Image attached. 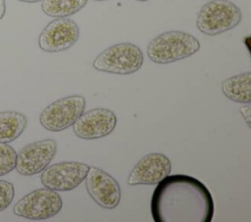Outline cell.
Masks as SVG:
<instances>
[{
    "label": "cell",
    "mask_w": 251,
    "mask_h": 222,
    "mask_svg": "<svg viewBox=\"0 0 251 222\" xmlns=\"http://www.w3.org/2000/svg\"><path fill=\"white\" fill-rule=\"evenodd\" d=\"M242 20L240 9L229 0H211L198 13L196 26L202 33L214 36L232 29Z\"/></svg>",
    "instance_id": "obj_3"
},
{
    "label": "cell",
    "mask_w": 251,
    "mask_h": 222,
    "mask_svg": "<svg viewBox=\"0 0 251 222\" xmlns=\"http://www.w3.org/2000/svg\"><path fill=\"white\" fill-rule=\"evenodd\" d=\"M143 53L132 43L114 44L102 51L93 61L96 70L114 73L130 74L137 71L143 65Z\"/></svg>",
    "instance_id": "obj_4"
},
{
    "label": "cell",
    "mask_w": 251,
    "mask_h": 222,
    "mask_svg": "<svg viewBox=\"0 0 251 222\" xmlns=\"http://www.w3.org/2000/svg\"><path fill=\"white\" fill-rule=\"evenodd\" d=\"M171 160L161 153H152L144 155L132 168L127 178V184L155 185L170 175Z\"/></svg>",
    "instance_id": "obj_12"
},
{
    "label": "cell",
    "mask_w": 251,
    "mask_h": 222,
    "mask_svg": "<svg viewBox=\"0 0 251 222\" xmlns=\"http://www.w3.org/2000/svg\"><path fill=\"white\" fill-rule=\"evenodd\" d=\"M151 214L155 222H211L213 197L207 187L192 176L168 175L154 190Z\"/></svg>",
    "instance_id": "obj_1"
},
{
    "label": "cell",
    "mask_w": 251,
    "mask_h": 222,
    "mask_svg": "<svg viewBox=\"0 0 251 222\" xmlns=\"http://www.w3.org/2000/svg\"><path fill=\"white\" fill-rule=\"evenodd\" d=\"M15 189L11 182L0 180V211L5 210L13 201Z\"/></svg>",
    "instance_id": "obj_17"
},
{
    "label": "cell",
    "mask_w": 251,
    "mask_h": 222,
    "mask_svg": "<svg viewBox=\"0 0 251 222\" xmlns=\"http://www.w3.org/2000/svg\"><path fill=\"white\" fill-rule=\"evenodd\" d=\"M85 187L91 199L101 207L113 209L121 200V188L115 178L96 166H89Z\"/></svg>",
    "instance_id": "obj_10"
},
{
    "label": "cell",
    "mask_w": 251,
    "mask_h": 222,
    "mask_svg": "<svg viewBox=\"0 0 251 222\" xmlns=\"http://www.w3.org/2000/svg\"><path fill=\"white\" fill-rule=\"evenodd\" d=\"M21 2H25V3H36V2H39V1H42V0H19Z\"/></svg>",
    "instance_id": "obj_20"
},
{
    "label": "cell",
    "mask_w": 251,
    "mask_h": 222,
    "mask_svg": "<svg viewBox=\"0 0 251 222\" xmlns=\"http://www.w3.org/2000/svg\"><path fill=\"white\" fill-rule=\"evenodd\" d=\"M200 43L193 35L179 30L165 31L153 38L148 47V58L156 64H170L198 52Z\"/></svg>",
    "instance_id": "obj_2"
},
{
    "label": "cell",
    "mask_w": 251,
    "mask_h": 222,
    "mask_svg": "<svg viewBox=\"0 0 251 222\" xmlns=\"http://www.w3.org/2000/svg\"><path fill=\"white\" fill-rule=\"evenodd\" d=\"M93 1H106V0H93Z\"/></svg>",
    "instance_id": "obj_22"
},
{
    "label": "cell",
    "mask_w": 251,
    "mask_h": 222,
    "mask_svg": "<svg viewBox=\"0 0 251 222\" xmlns=\"http://www.w3.org/2000/svg\"><path fill=\"white\" fill-rule=\"evenodd\" d=\"M222 91L229 100L241 103H251V72H243L225 79L222 83Z\"/></svg>",
    "instance_id": "obj_13"
},
{
    "label": "cell",
    "mask_w": 251,
    "mask_h": 222,
    "mask_svg": "<svg viewBox=\"0 0 251 222\" xmlns=\"http://www.w3.org/2000/svg\"><path fill=\"white\" fill-rule=\"evenodd\" d=\"M27 118L18 111H0V143H10L22 135Z\"/></svg>",
    "instance_id": "obj_14"
},
{
    "label": "cell",
    "mask_w": 251,
    "mask_h": 222,
    "mask_svg": "<svg viewBox=\"0 0 251 222\" xmlns=\"http://www.w3.org/2000/svg\"><path fill=\"white\" fill-rule=\"evenodd\" d=\"M88 0H42L43 13L53 18H67L81 10Z\"/></svg>",
    "instance_id": "obj_15"
},
{
    "label": "cell",
    "mask_w": 251,
    "mask_h": 222,
    "mask_svg": "<svg viewBox=\"0 0 251 222\" xmlns=\"http://www.w3.org/2000/svg\"><path fill=\"white\" fill-rule=\"evenodd\" d=\"M89 165L78 161H61L47 166L41 173L43 186L54 191H71L85 178Z\"/></svg>",
    "instance_id": "obj_8"
},
{
    "label": "cell",
    "mask_w": 251,
    "mask_h": 222,
    "mask_svg": "<svg viewBox=\"0 0 251 222\" xmlns=\"http://www.w3.org/2000/svg\"><path fill=\"white\" fill-rule=\"evenodd\" d=\"M117 125V116L109 109L95 108L82 114L73 124L75 134L84 140L100 139L111 134Z\"/></svg>",
    "instance_id": "obj_11"
},
{
    "label": "cell",
    "mask_w": 251,
    "mask_h": 222,
    "mask_svg": "<svg viewBox=\"0 0 251 222\" xmlns=\"http://www.w3.org/2000/svg\"><path fill=\"white\" fill-rule=\"evenodd\" d=\"M135 1H140V2H145V1H148V0H135Z\"/></svg>",
    "instance_id": "obj_21"
},
{
    "label": "cell",
    "mask_w": 251,
    "mask_h": 222,
    "mask_svg": "<svg viewBox=\"0 0 251 222\" xmlns=\"http://www.w3.org/2000/svg\"><path fill=\"white\" fill-rule=\"evenodd\" d=\"M63 207V200L56 191L49 188L36 189L18 200L13 212L29 220H45L55 216Z\"/></svg>",
    "instance_id": "obj_5"
},
{
    "label": "cell",
    "mask_w": 251,
    "mask_h": 222,
    "mask_svg": "<svg viewBox=\"0 0 251 222\" xmlns=\"http://www.w3.org/2000/svg\"><path fill=\"white\" fill-rule=\"evenodd\" d=\"M57 153V143L53 139L32 142L17 154L16 170L23 176H32L42 172Z\"/></svg>",
    "instance_id": "obj_7"
},
{
    "label": "cell",
    "mask_w": 251,
    "mask_h": 222,
    "mask_svg": "<svg viewBox=\"0 0 251 222\" xmlns=\"http://www.w3.org/2000/svg\"><path fill=\"white\" fill-rule=\"evenodd\" d=\"M85 106L86 100L81 95L61 98L41 111L39 122L48 131H63L75 122L84 111Z\"/></svg>",
    "instance_id": "obj_6"
},
{
    "label": "cell",
    "mask_w": 251,
    "mask_h": 222,
    "mask_svg": "<svg viewBox=\"0 0 251 222\" xmlns=\"http://www.w3.org/2000/svg\"><path fill=\"white\" fill-rule=\"evenodd\" d=\"M239 111H240V113L242 114L243 118L245 119L247 125L250 126V105L247 104V106L240 108Z\"/></svg>",
    "instance_id": "obj_18"
},
{
    "label": "cell",
    "mask_w": 251,
    "mask_h": 222,
    "mask_svg": "<svg viewBox=\"0 0 251 222\" xmlns=\"http://www.w3.org/2000/svg\"><path fill=\"white\" fill-rule=\"evenodd\" d=\"M16 161V151L7 143H0V177L14 170Z\"/></svg>",
    "instance_id": "obj_16"
},
{
    "label": "cell",
    "mask_w": 251,
    "mask_h": 222,
    "mask_svg": "<svg viewBox=\"0 0 251 222\" xmlns=\"http://www.w3.org/2000/svg\"><path fill=\"white\" fill-rule=\"evenodd\" d=\"M6 13V2L5 0H0V20L4 17Z\"/></svg>",
    "instance_id": "obj_19"
},
{
    "label": "cell",
    "mask_w": 251,
    "mask_h": 222,
    "mask_svg": "<svg viewBox=\"0 0 251 222\" xmlns=\"http://www.w3.org/2000/svg\"><path fill=\"white\" fill-rule=\"evenodd\" d=\"M78 38L79 28L75 22L58 18L42 29L38 36V46L44 52L58 53L71 48Z\"/></svg>",
    "instance_id": "obj_9"
}]
</instances>
